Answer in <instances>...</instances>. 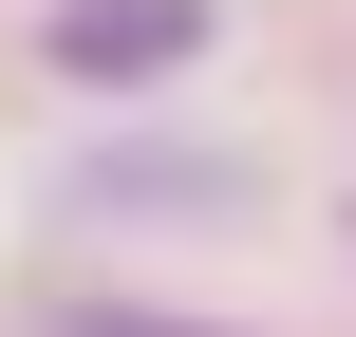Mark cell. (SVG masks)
I'll list each match as a JSON object with an SVG mask.
<instances>
[{
    "label": "cell",
    "mask_w": 356,
    "mask_h": 337,
    "mask_svg": "<svg viewBox=\"0 0 356 337\" xmlns=\"http://www.w3.org/2000/svg\"><path fill=\"white\" fill-rule=\"evenodd\" d=\"M188 38H207V0H75V19H56L75 75H150V56H188Z\"/></svg>",
    "instance_id": "1"
},
{
    "label": "cell",
    "mask_w": 356,
    "mask_h": 337,
    "mask_svg": "<svg viewBox=\"0 0 356 337\" xmlns=\"http://www.w3.org/2000/svg\"><path fill=\"white\" fill-rule=\"evenodd\" d=\"M75 337H207V319H75Z\"/></svg>",
    "instance_id": "2"
}]
</instances>
